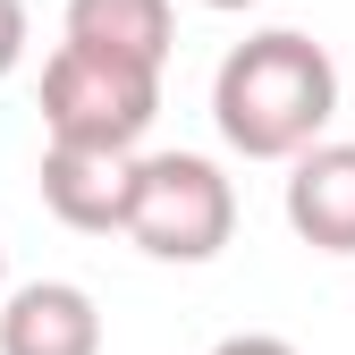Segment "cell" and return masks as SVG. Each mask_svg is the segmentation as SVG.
Segmentation results:
<instances>
[{
	"label": "cell",
	"mask_w": 355,
	"mask_h": 355,
	"mask_svg": "<svg viewBox=\"0 0 355 355\" xmlns=\"http://www.w3.org/2000/svg\"><path fill=\"white\" fill-rule=\"evenodd\" d=\"M288 229L313 254H355V144H304L288 153Z\"/></svg>",
	"instance_id": "cell-5"
},
{
	"label": "cell",
	"mask_w": 355,
	"mask_h": 355,
	"mask_svg": "<svg viewBox=\"0 0 355 355\" xmlns=\"http://www.w3.org/2000/svg\"><path fill=\"white\" fill-rule=\"evenodd\" d=\"M211 119L229 153L245 161H288L338 119V60L322 51L313 34L271 26V34H245L211 76Z\"/></svg>",
	"instance_id": "cell-1"
},
{
	"label": "cell",
	"mask_w": 355,
	"mask_h": 355,
	"mask_svg": "<svg viewBox=\"0 0 355 355\" xmlns=\"http://www.w3.org/2000/svg\"><path fill=\"white\" fill-rule=\"evenodd\" d=\"M0 279H9V254H0Z\"/></svg>",
	"instance_id": "cell-11"
},
{
	"label": "cell",
	"mask_w": 355,
	"mask_h": 355,
	"mask_svg": "<svg viewBox=\"0 0 355 355\" xmlns=\"http://www.w3.org/2000/svg\"><path fill=\"white\" fill-rule=\"evenodd\" d=\"M0 355H102V304L76 279H34L0 304Z\"/></svg>",
	"instance_id": "cell-6"
},
{
	"label": "cell",
	"mask_w": 355,
	"mask_h": 355,
	"mask_svg": "<svg viewBox=\"0 0 355 355\" xmlns=\"http://www.w3.org/2000/svg\"><path fill=\"white\" fill-rule=\"evenodd\" d=\"M211 355H296L288 338H271V330H237V338H220Z\"/></svg>",
	"instance_id": "cell-9"
},
{
	"label": "cell",
	"mask_w": 355,
	"mask_h": 355,
	"mask_svg": "<svg viewBox=\"0 0 355 355\" xmlns=\"http://www.w3.org/2000/svg\"><path fill=\"white\" fill-rule=\"evenodd\" d=\"M153 119H161V68L94 51V42H60L42 60V127H51V144H119V153H136Z\"/></svg>",
	"instance_id": "cell-2"
},
{
	"label": "cell",
	"mask_w": 355,
	"mask_h": 355,
	"mask_svg": "<svg viewBox=\"0 0 355 355\" xmlns=\"http://www.w3.org/2000/svg\"><path fill=\"white\" fill-rule=\"evenodd\" d=\"M119 237L136 254H153V262H211L237 237V187L203 153H144Z\"/></svg>",
	"instance_id": "cell-3"
},
{
	"label": "cell",
	"mask_w": 355,
	"mask_h": 355,
	"mask_svg": "<svg viewBox=\"0 0 355 355\" xmlns=\"http://www.w3.org/2000/svg\"><path fill=\"white\" fill-rule=\"evenodd\" d=\"M203 9H254V0H203Z\"/></svg>",
	"instance_id": "cell-10"
},
{
	"label": "cell",
	"mask_w": 355,
	"mask_h": 355,
	"mask_svg": "<svg viewBox=\"0 0 355 355\" xmlns=\"http://www.w3.org/2000/svg\"><path fill=\"white\" fill-rule=\"evenodd\" d=\"M169 34H178L169 0H68V42H94V51L161 68L169 60Z\"/></svg>",
	"instance_id": "cell-7"
},
{
	"label": "cell",
	"mask_w": 355,
	"mask_h": 355,
	"mask_svg": "<svg viewBox=\"0 0 355 355\" xmlns=\"http://www.w3.org/2000/svg\"><path fill=\"white\" fill-rule=\"evenodd\" d=\"M26 60V0H0V76H17Z\"/></svg>",
	"instance_id": "cell-8"
},
{
	"label": "cell",
	"mask_w": 355,
	"mask_h": 355,
	"mask_svg": "<svg viewBox=\"0 0 355 355\" xmlns=\"http://www.w3.org/2000/svg\"><path fill=\"white\" fill-rule=\"evenodd\" d=\"M127 195H136V153L119 144H51L42 153V203L60 229L110 237L127 229Z\"/></svg>",
	"instance_id": "cell-4"
}]
</instances>
